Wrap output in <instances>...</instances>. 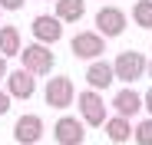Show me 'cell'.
Returning <instances> with one entry per match:
<instances>
[{
	"instance_id": "obj_1",
	"label": "cell",
	"mask_w": 152,
	"mask_h": 145,
	"mask_svg": "<svg viewBox=\"0 0 152 145\" xmlns=\"http://www.w3.org/2000/svg\"><path fill=\"white\" fill-rule=\"evenodd\" d=\"M20 63H23V72H30V76H46V72L53 69L56 56H53L50 46L30 43V46H23V50H20Z\"/></svg>"
},
{
	"instance_id": "obj_2",
	"label": "cell",
	"mask_w": 152,
	"mask_h": 145,
	"mask_svg": "<svg viewBox=\"0 0 152 145\" xmlns=\"http://www.w3.org/2000/svg\"><path fill=\"white\" fill-rule=\"evenodd\" d=\"M76 106H80V122L83 125H106V102H103V96L93 92V89H83V92H76Z\"/></svg>"
},
{
	"instance_id": "obj_3",
	"label": "cell",
	"mask_w": 152,
	"mask_h": 145,
	"mask_svg": "<svg viewBox=\"0 0 152 145\" xmlns=\"http://www.w3.org/2000/svg\"><path fill=\"white\" fill-rule=\"evenodd\" d=\"M145 56L139 50H122L116 59H113V76L116 79H126V83H136L142 79V72H145Z\"/></svg>"
},
{
	"instance_id": "obj_4",
	"label": "cell",
	"mask_w": 152,
	"mask_h": 145,
	"mask_svg": "<svg viewBox=\"0 0 152 145\" xmlns=\"http://www.w3.org/2000/svg\"><path fill=\"white\" fill-rule=\"evenodd\" d=\"M69 53L73 56H80V59H103V53H106V40L99 36L96 30H80L73 36V43H69Z\"/></svg>"
},
{
	"instance_id": "obj_5",
	"label": "cell",
	"mask_w": 152,
	"mask_h": 145,
	"mask_svg": "<svg viewBox=\"0 0 152 145\" xmlns=\"http://www.w3.org/2000/svg\"><path fill=\"white\" fill-rule=\"evenodd\" d=\"M43 99H46V106H50V109H66V106H73V99H76L73 79H69V76H53V79L46 83Z\"/></svg>"
},
{
	"instance_id": "obj_6",
	"label": "cell",
	"mask_w": 152,
	"mask_h": 145,
	"mask_svg": "<svg viewBox=\"0 0 152 145\" xmlns=\"http://www.w3.org/2000/svg\"><path fill=\"white\" fill-rule=\"evenodd\" d=\"M53 138L60 145H83L86 142V125L76 115H60L53 122Z\"/></svg>"
},
{
	"instance_id": "obj_7",
	"label": "cell",
	"mask_w": 152,
	"mask_h": 145,
	"mask_svg": "<svg viewBox=\"0 0 152 145\" xmlns=\"http://www.w3.org/2000/svg\"><path fill=\"white\" fill-rule=\"evenodd\" d=\"M93 23L99 27L96 33L103 36V40H109V36H119V33L126 30V13L109 4V7H99V10H96V20H93Z\"/></svg>"
},
{
	"instance_id": "obj_8",
	"label": "cell",
	"mask_w": 152,
	"mask_h": 145,
	"mask_svg": "<svg viewBox=\"0 0 152 145\" xmlns=\"http://www.w3.org/2000/svg\"><path fill=\"white\" fill-rule=\"evenodd\" d=\"M43 119L37 115V112H27V115H20L17 122H13V138L20 142V145H37L40 138H43Z\"/></svg>"
},
{
	"instance_id": "obj_9",
	"label": "cell",
	"mask_w": 152,
	"mask_h": 145,
	"mask_svg": "<svg viewBox=\"0 0 152 145\" xmlns=\"http://www.w3.org/2000/svg\"><path fill=\"white\" fill-rule=\"evenodd\" d=\"M33 36H37V43H43V46H53L56 40H63V23L53 17V13H40V17H33Z\"/></svg>"
},
{
	"instance_id": "obj_10",
	"label": "cell",
	"mask_w": 152,
	"mask_h": 145,
	"mask_svg": "<svg viewBox=\"0 0 152 145\" xmlns=\"http://www.w3.org/2000/svg\"><path fill=\"white\" fill-rule=\"evenodd\" d=\"M7 96L10 99H30V96L37 92V79L30 76V72H23V69H13V72H7Z\"/></svg>"
},
{
	"instance_id": "obj_11",
	"label": "cell",
	"mask_w": 152,
	"mask_h": 145,
	"mask_svg": "<svg viewBox=\"0 0 152 145\" xmlns=\"http://www.w3.org/2000/svg\"><path fill=\"white\" fill-rule=\"evenodd\" d=\"M113 79H116V76H113V63H106V59H93V63L86 66V83H89L93 92L109 89Z\"/></svg>"
},
{
	"instance_id": "obj_12",
	"label": "cell",
	"mask_w": 152,
	"mask_h": 145,
	"mask_svg": "<svg viewBox=\"0 0 152 145\" xmlns=\"http://www.w3.org/2000/svg\"><path fill=\"white\" fill-rule=\"evenodd\" d=\"M113 109H116V115L119 119H132L139 109H142V92H136V89H119L116 92V99H113Z\"/></svg>"
},
{
	"instance_id": "obj_13",
	"label": "cell",
	"mask_w": 152,
	"mask_h": 145,
	"mask_svg": "<svg viewBox=\"0 0 152 145\" xmlns=\"http://www.w3.org/2000/svg\"><path fill=\"white\" fill-rule=\"evenodd\" d=\"M60 23H80L86 17V0H56V13Z\"/></svg>"
},
{
	"instance_id": "obj_14",
	"label": "cell",
	"mask_w": 152,
	"mask_h": 145,
	"mask_svg": "<svg viewBox=\"0 0 152 145\" xmlns=\"http://www.w3.org/2000/svg\"><path fill=\"white\" fill-rule=\"evenodd\" d=\"M106 135H109V142H116V145H126L132 138V122L129 119H119V115H113V119H106Z\"/></svg>"
},
{
	"instance_id": "obj_15",
	"label": "cell",
	"mask_w": 152,
	"mask_h": 145,
	"mask_svg": "<svg viewBox=\"0 0 152 145\" xmlns=\"http://www.w3.org/2000/svg\"><path fill=\"white\" fill-rule=\"evenodd\" d=\"M23 43H20V30L17 27H0V56L10 59V56H20Z\"/></svg>"
},
{
	"instance_id": "obj_16",
	"label": "cell",
	"mask_w": 152,
	"mask_h": 145,
	"mask_svg": "<svg viewBox=\"0 0 152 145\" xmlns=\"http://www.w3.org/2000/svg\"><path fill=\"white\" fill-rule=\"evenodd\" d=\"M132 20H136V27L152 30V0H136L132 4Z\"/></svg>"
},
{
	"instance_id": "obj_17",
	"label": "cell",
	"mask_w": 152,
	"mask_h": 145,
	"mask_svg": "<svg viewBox=\"0 0 152 145\" xmlns=\"http://www.w3.org/2000/svg\"><path fill=\"white\" fill-rule=\"evenodd\" d=\"M132 138H136V145H152V119H142L132 129Z\"/></svg>"
},
{
	"instance_id": "obj_18",
	"label": "cell",
	"mask_w": 152,
	"mask_h": 145,
	"mask_svg": "<svg viewBox=\"0 0 152 145\" xmlns=\"http://www.w3.org/2000/svg\"><path fill=\"white\" fill-rule=\"evenodd\" d=\"M27 0H0V10H20Z\"/></svg>"
},
{
	"instance_id": "obj_19",
	"label": "cell",
	"mask_w": 152,
	"mask_h": 145,
	"mask_svg": "<svg viewBox=\"0 0 152 145\" xmlns=\"http://www.w3.org/2000/svg\"><path fill=\"white\" fill-rule=\"evenodd\" d=\"M7 112H10V96L0 89V115H7Z\"/></svg>"
},
{
	"instance_id": "obj_20",
	"label": "cell",
	"mask_w": 152,
	"mask_h": 145,
	"mask_svg": "<svg viewBox=\"0 0 152 145\" xmlns=\"http://www.w3.org/2000/svg\"><path fill=\"white\" fill-rule=\"evenodd\" d=\"M142 109H149V112H152V86H149V89H145V96H142Z\"/></svg>"
},
{
	"instance_id": "obj_21",
	"label": "cell",
	"mask_w": 152,
	"mask_h": 145,
	"mask_svg": "<svg viewBox=\"0 0 152 145\" xmlns=\"http://www.w3.org/2000/svg\"><path fill=\"white\" fill-rule=\"evenodd\" d=\"M7 72H10V69H7V59H4V56H0V83H4V79H7Z\"/></svg>"
},
{
	"instance_id": "obj_22",
	"label": "cell",
	"mask_w": 152,
	"mask_h": 145,
	"mask_svg": "<svg viewBox=\"0 0 152 145\" xmlns=\"http://www.w3.org/2000/svg\"><path fill=\"white\" fill-rule=\"evenodd\" d=\"M145 69H149V76H152V63H145Z\"/></svg>"
},
{
	"instance_id": "obj_23",
	"label": "cell",
	"mask_w": 152,
	"mask_h": 145,
	"mask_svg": "<svg viewBox=\"0 0 152 145\" xmlns=\"http://www.w3.org/2000/svg\"><path fill=\"white\" fill-rule=\"evenodd\" d=\"M53 4H56V0H53Z\"/></svg>"
}]
</instances>
